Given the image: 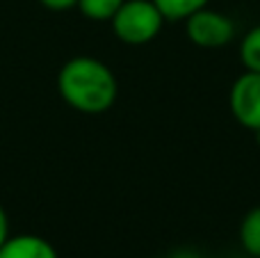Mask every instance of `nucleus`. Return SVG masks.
I'll return each instance as SVG.
<instances>
[{
    "instance_id": "obj_10",
    "label": "nucleus",
    "mask_w": 260,
    "mask_h": 258,
    "mask_svg": "<svg viewBox=\"0 0 260 258\" xmlns=\"http://www.w3.org/2000/svg\"><path fill=\"white\" fill-rule=\"evenodd\" d=\"M41 7L50 9V12H69L78 5V0H39Z\"/></svg>"
},
{
    "instance_id": "obj_1",
    "label": "nucleus",
    "mask_w": 260,
    "mask_h": 258,
    "mask_svg": "<svg viewBox=\"0 0 260 258\" xmlns=\"http://www.w3.org/2000/svg\"><path fill=\"white\" fill-rule=\"evenodd\" d=\"M57 91L64 103L76 112L103 114L117 103L119 82L112 69L99 57L76 55L59 69Z\"/></svg>"
},
{
    "instance_id": "obj_3",
    "label": "nucleus",
    "mask_w": 260,
    "mask_h": 258,
    "mask_svg": "<svg viewBox=\"0 0 260 258\" xmlns=\"http://www.w3.org/2000/svg\"><path fill=\"white\" fill-rule=\"evenodd\" d=\"M235 21L229 14L212 7H203L185 18V32L187 39L199 48H221L235 39Z\"/></svg>"
},
{
    "instance_id": "obj_9",
    "label": "nucleus",
    "mask_w": 260,
    "mask_h": 258,
    "mask_svg": "<svg viewBox=\"0 0 260 258\" xmlns=\"http://www.w3.org/2000/svg\"><path fill=\"white\" fill-rule=\"evenodd\" d=\"M123 0H78L76 7L89 21H112Z\"/></svg>"
},
{
    "instance_id": "obj_8",
    "label": "nucleus",
    "mask_w": 260,
    "mask_h": 258,
    "mask_svg": "<svg viewBox=\"0 0 260 258\" xmlns=\"http://www.w3.org/2000/svg\"><path fill=\"white\" fill-rule=\"evenodd\" d=\"M240 62L244 71L260 73V25H253L240 41Z\"/></svg>"
},
{
    "instance_id": "obj_13",
    "label": "nucleus",
    "mask_w": 260,
    "mask_h": 258,
    "mask_svg": "<svg viewBox=\"0 0 260 258\" xmlns=\"http://www.w3.org/2000/svg\"><path fill=\"white\" fill-rule=\"evenodd\" d=\"M253 135H256V142H258V146H260V131H253Z\"/></svg>"
},
{
    "instance_id": "obj_12",
    "label": "nucleus",
    "mask_w": 260,
    "mask_h": 258,
    "mask_svg": "<svg viewBox=\"0 0 260 258\" xmlns=\"http://www.w3.org/2000/svg\"><path fill=\"white\" fill-rule=\"evenodd\" d=\"M169 258H203V256L194 249H178V251H174Z\"/></svg>"
},
{
    "instance_id": "obj_6",
    "label": "nucleus",
    "mask_w": 260,
    "mask_h": 258,
    "mask_svg": "<svg viewBox=\"0 0 260 258\" xmlns=\"http://www.w3.org/2000/svg\"><path fill=\"white\" fill-rule=\"evenodd\" d=\"M238 240L244 254H249L251 258H260V206H253L240 219Z\"/></svg>"
},
{
    "instance_id": "obj_4",
    "label": "nucleus",
    "mask_w": 260,
    "mask_h": 258,
    "mask_svg": "<svg viewBox=\"0 0 260 258\" xmlns=\"http://www.w3.org/2000/svg\"><path fill=\"white\" fill-rule=\"evenodd\" d=\"M229 105L235 121L247 131H260V73L244 71L231 85Z\"/></svg>"
},
{
    "instance_id": "obj_11",
    "label": "nucleus",
    "mask_w": 260,
    "mask_h": 258,
    "mask_svg": "<svg viewBox=\"0 0 260 258\" xmlns=\"http://www.w3.org/2000/svg\"><path fill=\"white\" fill-rule=\"evenodd\" d=\"M9 236H12V233H9V217H7V210L0 204V247L5 245V240H7Z\"/></svg>"
},
{
    "instance_id": "obj_5",
    "label": "nucleus",
    "mask_w": 260,
    "mask_h": 258,
    "mask_svg": "<svg viewBox=\"0 0 260 258\" xmlns=\"http://www.w3.org/2000/svg\"><path fill=\"white\" fill-rule=\"evenodd\" d=\"M0 258H59L57 249L46 238L35 233L9 236L0 247Z\"/></svg>"
},
{
    "instance_id": "obj_2",
    "label": "nucleus",
    "mask_w": 260,
    "mask_h": 258,
    "mask_svg": "<svg viewBox=\"0 0 260 258\" xmlns=\"http://www.w3.org/2000/svg\"><path fill=\"white\" fill-rule=\"evenodd\" d=\"M110 23L119 41L128 46H146L162 32L165 16L153 0H123Z\"/></svg>"
},
{
    "instance_id": "obj_7",
    "label": "nucleus",
    "mask_w": 260,
    "mask_h": 258,
    "mask_svg": "<svg viewBox=\"0 0 260 258\" xmlns=\"http://www.w3.org/2000/svg\"><path fill=\"white\" fill-rule=\"evenodd\" d=\"M153 3L162 12L165 21H185L194 12L208 7L210 0H153Z\"/></svg>"
}]
</instances>
